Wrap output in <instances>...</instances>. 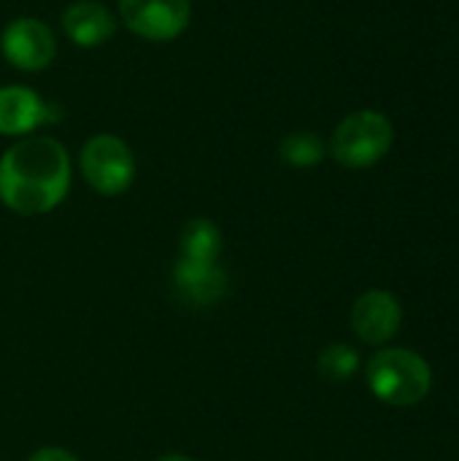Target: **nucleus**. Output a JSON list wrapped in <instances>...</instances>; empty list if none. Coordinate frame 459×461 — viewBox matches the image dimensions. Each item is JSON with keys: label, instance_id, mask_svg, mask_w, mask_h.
<instances>
[{"label": "nucleus", "instance_id": "obj_1", "mask_svg": "<svg viewBox=\"0 0 459 461\" xmlns=\"http://www.w3.org/2000/svg\"><path fill=\"white\" fill-rule=\"evenodd\" d=\"M70 186V157L54 138H24L0 157V200L22 216L54 211Z\"/></svg>", "mask_w": 459, "mask_h": 461}, {"label": "nucleus", "instance_id": "obj_2", "mask_svg": "<svg viewBox=\"0 0 459 461\" xmlns=\"http://www.w3.org/2000/svg\"><path fill=\"white\" fill-rule=\"evenodd\" d=\"M368 386L381 402L406 408L427 397L433 386V373L419 354L409 348H387L371 359Z\"/></svg>", "mask_w": 459, "mask_h": 461}, {"label": "nucleus", "instance_id": "obj_3", "mask_svg": "<svg viewBox=\"0 0 459 461\" xmlns=\"http://www.w3.org/2000/svg\"><path fill=\"white\" fill-rule=\"evenodd\" d=\"M392 122L379 111L349 113L333 132L330 151L338 165L349 170H363L387 157L392 146Z\"/></svg>", "mask_w": 459, "mask_h": 461}, {"label": "nucleus", "instance_id": "obj_4", "mask_svg": "<svg viewBox=\"0 0 459 461\" xmlns=\"http://www.w3.org/2000/svg\"><path fill=\"white\" fill-rule=\"evenodd\" d=\"M84 181L106 197H116L130 189L135 178V157L130 146L116 135H95L81 149Z\"/></svg>", "mask_w": 459, "mask_h": 461}, {"label": "nucleus", "instance_id": "obj_5", "mask_svg": "<svg viewBox=\"0 0 459 461\" xmlns=\"http://www.w3.org/2000/svg\"><path fill=\"white\" fill-rule=\"evenodd\" d=\"M119 16L143 41H173L179 38L189 19V0H119Z\"/></svg>", "mask_w": 459, "mask_h": 461}, {"label": "nucleus", "instance_id": "obj_6", "mask_svg": "<svg viewBox=\"0 0 459 461\" xmlns=\"http://www.w3.org/2000/svg\"><path fill=\"white\" fill-rule=\"evenodd\" d=\"M0 49L16 70L38 73L51 65L57 54V41H54L51 27L43 24L41 19L19 16L3 30Z\"/></svg>", "mask_w": 459, "mask_h": 461}, {"label": "nucleus", "instance_id": "obj_7", "mask_svg": "<svg viewBox=\"0 0 459 461\" xmlns=\"http://www.w3.org/2000/svg\"><path fill=\"white\" fill-rule=\"evenodd\" d=\"M230 289L227 273L216 262H197L181 257L173 265V292L181 303L195 308H208L219 303Z\"/></svg>", "mask_w": 459, "mask_h": 461}, {"label": "nucleus", "instance_id": "obj_8", "mask_svg": "<svg viewBox=\"0 0 459 461\" xmlns=\"http://www.w3.org/2000/svg\"><path fill=\"white\" fill-rule=\"evenodd\" d=\"M400 319H403V313H400L398 300L381 289L365 292L352 308V327H354L357 338L371 346L387 343L398 332Z\"/></svg>", "mask_w": 459, "mask_h": 461}, {"label": "nucleus", "instance_id": "obj_9", "mask_svg": "<svg viewBox=\"0 0 459 461\" xmlns=\"http://www.w3.org/2000/svg\"><path fill=\"white\" fill-rule=\"evenodd\" d=\"M60 111L43 103L32 89L3 86L0 89V135H24L43 122H57Z\"/></svg>", "mask_w": 459, "mask_h": 461}, {"label": "nucleus", "instance_id": "obj_10", "mask_svg": "<svg viewBox=\"0 0 459 461\" xmlns=\"http://www.w3.org/2000/svg\"><path fill=\"white\" fill-rule=\"evenodd\" d=\"M62 27L68 38L81 49H95L106 43L116 30L111 11L97 0H76L73 5H68L62 14Z\"/></svg>", "mask_w": 459, "mask_h": 461}, {"label": "nucleus", "instance_id": "obj_11", "mask_svg": "<svg viewBox=\"0 0 459 461\" xmlns=\"http://www.w3.org/2000/svg\"><path fill=\"white\" fill-rule=\"evenodd\" d=\"M181 257L197 262H216L222 254V232L208 219H189L181 230Z\"/></svg>", "mask_w": 459, "mask_h": 461}, {"label": "nucleus", "instance_id": "obj_12", "mask_svg": "<svg viewBox=\"0 0 459 461\" xmlns=\"http://www.w3.org/2000/svg\"><path fill=\"white\" fill-rule=\"evenodd\" d=\"M281 157L295 167H314L325 157V143L314 132H295L281 140Z\"/></svg>", "mask_w": 459, "mask_h": 461}, {"label": "nucleus", "instance_id": "obj_13", "mask_svg": "<svg viewBox=\"0 0 459 461\" xmlns=\"http://www.w3.org/2000/svg\"><path fill=\"white\" fill-rule=\"evenodd\" d=\"M360 367V354L346 343H333L319 354V373L330 381H349Z\"/></svg>", "mask_w": 459, "mask_h": 461}, {"label": "nucleus", "instance_id": "obj_14", "mask_svg": "<svg viewBox=\"0 0 459 461\" xmlns=\"http://www.w3.org/2000/svg\"><path fill=\"white\" fill-rule=\"evenodd\" d=\"M30 461H78L73 454H68V451H62V448H41V451H35Z\"/></svg>", "mask_w": 459, "mask_h": 461}, {"label": "nucleus", "instance_id": "obj_15", "mask_svg": "<svg viewBox=\"0 0 459 461\" xmlns=\"http://www.w3.org/2000/svg\"><path fill=\"white\" fill-rule=\"evenodd\" d=\"M157 461H195V459H189V456H184V454H168V456H160Z\"/></svg>", "mask_w": 459, "mask_h": 461}]
</instances>
